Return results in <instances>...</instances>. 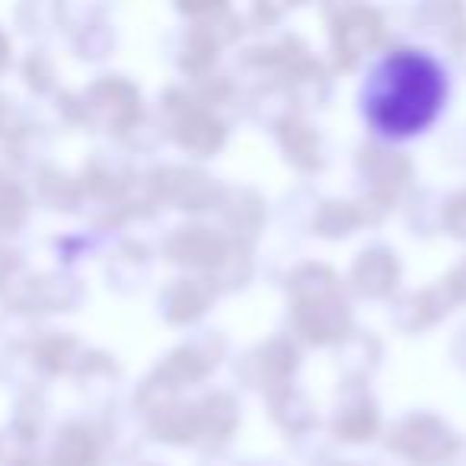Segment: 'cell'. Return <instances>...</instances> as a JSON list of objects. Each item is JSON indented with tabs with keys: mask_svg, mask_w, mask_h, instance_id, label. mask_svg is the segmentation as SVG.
Listing matches in <instances>:
<instances>
[{
	"mask_svg": "<svg viewBox=\"0 0 466 466\" xmlns=\"http://www.w3.org/2000/svg\"><path fill=\"white\" fill-rule=\"evenodd\" d=\"M444 74L428 55L402 52L390 55L368 84V118L377 131L406 137L428 128L444 103Z\"/></svg>",
	"mask_w": 466,
	"mask_h": 466,
	"instance_id": "6da1fadb",
	"label": "cell"
}]
</instances>
